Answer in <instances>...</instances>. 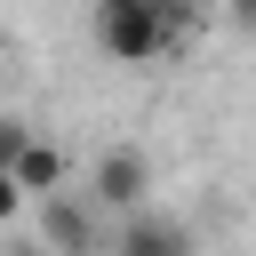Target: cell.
I'll use <instances>...</instances> for the list:
<instances>
[{"label":"cell","mask_w":256,"mask_h":256,"mask_svg":"<svg viewBox=\"0 0 256 256\" xmlns=\"http://www.w3.org/2000/svg\"><path fill=\"white\" fill-rule=\"evenodd\" d=\"M0 80H8V40H0Z\"/></svg>","instance_id":"10"},{"label":"cell","mask_w":256,"mask_h":256,"mask_svg":"<svg viewBox=\"0 0 256 256\" xmlns=\"http://www.w3.org/2000/svg\"><path fill=\"white\" fill-rule=\"evenodd\" d=\"M144 184H152V168H144V152H128V144H112L104 160H96V200L104 208H144Z\"/></svg>","instance_id":"3"},{"label":"cell","mask_w":256,"mask_h":256,"mask_svg":"<svg viewBox=\"0 0 256 256\" xmlns=\"http://www.w3.org/2000/svg\"><path fill=\"white\" fill-rule=\"evenodd\" d=\"M96 40L112 64H152L160 48H176V24L160 16V0L152 8H96Z\"/></svg>","instance_id":"1"},{"label":"cell","mask_w":256,"mask_h":256,"mask_svg":"<svg viewBox=\"0 0 256 256\" xmlns=\"http://www.w3.org/2000/svg\"><path fill=\"white\" fill-rule=\"evenodd\" d=\"M112 256H192V232L176 216H152V208H128L120 232H112Z\"/></svg>","instance_id":"2"},{"label":"cell","mask_w":256,"mask_h":256,"mask_svg":"<svg viewBox=\"0 0 256 256\" xmlns=\"http://www.w3.org/2000/svg\"><path fill=\"white\" fill-rule=\"evenodd\" d=\"M232 24H248V32H256V0H232Z\"/></svg>","instance_id":"8"},{"label":"cell","mask_w":256,"mask_h":256,"mask_svg":"<svg viewBox=\"0 0 256 256\" xmlns=\"http://www.w3.org/2000/svg\"><path fill=\"white\" fill-rule=\"evenodd\" d=\"M8 176H16V192H24V200H32V192H40V200H56V192H64V152H56L48 136H32V144H24V160H16Z\"/></svg>","instance_id":"5"},{"label":"cell","mask_w":256,"mask_h":256,"mask_svg":"<svg viewBox=\"0 0 256 256\" xmlns=\"http://www.w3.org/2000/svg\"><path fill=\"white\" fill-rule=\"evenodd\" d=\"M32 136H40V128H32V120H16V112H0V168H16V160H24V144H32Z\"/></svg>","instance_id":"6"},{"label":"cell","mask_w":256,"mask_h":256,"mask_svg":"<svg viewBox=\"0 0 256 256\" xmlns=\"http://www.w3.org/2000/svg\"><path fill=\"white\" fill-rule=\"evenodd\" d=\"M40 232H48V248H56V256H96V216H88L80 200H64V192L40 208Z\"/></svg>","instance_id":"4"},{"label":"cell","mask_w":256,"mask_h":256,"mask_svg":"<svg viewBox=\"0 0 256 256\" xmlns=\"http://www.w3.org/2000/svg\"><path fill=\"white\" fill-rule=\"evenodd\" d=\"M96 8H152V0H96Z\"/></svg>","instance_id":"9"},{"label":"cell","mask_w":256,"mask_h":256,"mask_svg":"<svg viewBox=\"0 0 256 256\" xmlns=\"http://www.w3.org/2000/svg\"><path fill=\"white\" fill-rule=\"evenodd\" d=\"M16 208H24V192H16V176H8V168H0V224H8V216H16Z\"/></svg>","instance_id":"7"}]
</instances>
